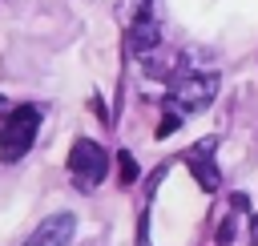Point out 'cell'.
Instances as JSON below:
<instances>
[{"mask_svg": "<svg viewBox=\"0 0 258 246\" xmlns=\"http://www.w3.org/2000/svg\"><path fill=\"white\" fill-rule=\"evenodd\" d=\"M137 177H141V165H137V157H133L129 149H121V153H117V181H121V190H129Z\"/></svg>", "mask_w": 258, "mask_h": 246, "instance_id": "cell-6", "label": "cell"}, {"mask_svg": "<svg viewBox=\"0 0 258 246\" xmlns=\"http://www.w3.org/2000/svg\"><path fill=\"white\" fill-rule=\"evenodd\" d=\"M36 129H40V109L36 105H16L4 113L0 121V161H20L32 141H36Z\"/></svg>", "mask_w": 258, "mask_h": 246, "instance_id": "cell-2", "label": "cell"}, {"mask_svg": "<svg viewBox=\"0 0 258 246\" xmlns=\"http://www.w3.org/2000/svg\"><path fill=\"white\" fill-rule=\"evenodd\" d=\"M218 93V73L214 69H177L169 77V109L189 117V113H206L210 101Z\"/></svg>", "mask_w": 258, "mask_h": 246, "instance_id": "cell-1", "label": "cell"}, {"mask_svg": "<svg viewBox=\"0 0 258 246\" xmlns=\"http://www.w3.org/2000/svg\"><path fill=\"white\" fill-rule=\"evenodd\" d=\"M89 109H93L101 121H109V113H105V101H101V97H93V101H89Z\"/></svg>", "mask_w": 258, "mask_h": 246, "instance_id": "cell-8", "label": "cell"}, {"mask_svg": "<svg viewBox=\"0 0 258 246\" xmlns=\"http://www.w3.org/2000/svg\"><path fill=\"white\" fill-rule=\"evenodd\" d=\"M177 125H181V113H173V109H169V113L161 117V125H157V137H169Z\"/></svg>", "mask_w": 258, "mask_h": 246, "instance_id": "cell-7", "label": "cell"}, {"mask_svg": "<svg viewBox=\"0 0 258 246\" xmlns=\"http://www.w3.org/2000/svg\"><path fill=\"white\" fill-rule=\"evenodd\" d=\"M73 226H77L73 214H52V218H44V222L32 230V238H28L24 246H69Z\"/></svg>", "mask_w": 258, "mask_h": 246, "instance_id": "cell-5", "label": "cell"}, {"mask_svg": "<svg viewBox=\"0 0 258 246\" xmlns=\"http://www.w3.org/2000/svg\"><path fill=\"white\" fill-rule=\"evenodd\" d=\"M69 177L81 186V190H97L105 177H109V153L89 141V137H77L73 149H69Z\"/></svg>", "mask_w": 258, "mask_h": 246, "instance_id": "cell-3", "label": "cell"}, {"mask_svg": "<svg viewBox=\"0 0 258 246\" xmlns=\"http://www.w3.org/2000/svg\"><path fill=\"white\" fill-rule=\"evenodd\" d=\"M214 149H218V137H202V141L185 153V161H189L194 177L202 181V190H218V181H222V177H218V169H214V157H210Z\"/></svg>", "mask_w": 258, "mask_h": 246, "instance_id": "cell-4", "label": "cell"}, {"mask_svg": "<svg viewBox=\"0 0 258 246\" xmlns=\"http://www.w3.org/2000/svg\"><path fill=\"white\" fill-rule=\"evenodd\" d=\"M250 230H254V234H250V242L258 246V214H254V226H250Z\"/></svg>", "mask_w": 258, "mask_h": 246, "instance_id": "cell-9", "label": "cell"}]
</instances>
